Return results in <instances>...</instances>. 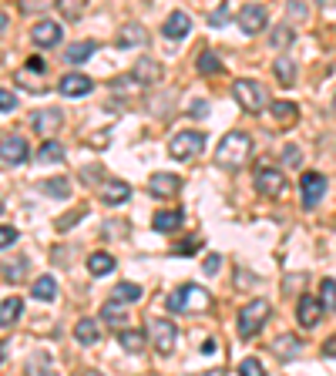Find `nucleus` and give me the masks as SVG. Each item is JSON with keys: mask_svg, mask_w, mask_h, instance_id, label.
Masks as SVG:
<instances>
[{"mask_svg": "<svg viewBox=\"0 0 336 376\" xmlns=\"http://www.w3.org/2000/svg\"><path fill=\"white\" fill-rule=\"evenodd\" d=\"M249 155H253V138L246 135V131H229L222 141H219V148H215V161L222 165V168H242L246 161H249Z\"/></svg>", "mask_w": 336, "mask_h": 376, "instance_id": "obj_1", "label": "nucleus"}, {"mask_svg": "<svg viewBox=\"0 0 336 376\" xmlns=\"http://www.w3.org/2000/svg\"><path fill=\"white\" fill-rule=\"evenodd\" d=\"M206 306H208V293L202 286H195V282H185L168 296V313H202Z\"/></svg>", "mask_w": 336, "mask_h": 376, "instance_id": "obj_2", "label": "nucleus"}, {"mask_svg": "<svg viewBox=\"0 0 336 376\" xmlns=\"http://www.w3.org/2000/svg\"><path fill=\"white\" fill-rule=\"evenodd\" d=\"M233 95L235 101L242 104V111H249V115H259L266 104H269V95H266V88L253 81V77H239L233 84Z\"/></svg>", "mask_w": 336, "mask_h": 376, "instance_id": "obj_3", "label": "nucleus"}, {"mask_svg": "<svg viewBox=\"0 0 336 376\" xmlns=\"http://www.w3.org/2000/svg\"><path fill=\"white\" fill-rule=\"evenodd\" d=\"M266 319H269V302L266 299L246 302V306L239 309V336H242V339L256 336L259 329L266 326Z\"/></svg>", "mask_w": 336, "mask_h": 376, "instance_id": "obj_4", "label": "nucleus"}, {"mask_svg": "<svg viewBox=\"0 0 336 376\" xmlns=\"http://www.w3.org/2000/svg\"><path fill=\"white\" fill-rule=\"evenodd\" d=\"M148 336H152V346H155L158 356H172L175 353V343H179V329L168 319H148Z\"/></svg>", "mask_w": 336, "mask_h": 376, "instance_id": "obj_5", "label": "nucleus"}, {"mask_svg": "<svg viewBox=\"0 0 336 376\" xmlns=\"http://www.w3.org/2000/svg\"><path fill=\"white\" fill-rule=\"evenodd\" d=\"M202 148H206V135H202V131H179V135L168 141V155H172L175 161H188V158H195Z\"/></svg>", "mask_w": 336, "mask_h": 376, "instance_id": "obj_6", "label": "nucleus"}, {"mask_svg": "<svg viewBox=\"0 0 336 376\" xmlns=\"http://www.w3.org/2000/svg\"><path fill=\"white\" fill-rule=\"evenodd\" d=\"M299 188H303V208H316L323 201V195H326L330 181H326V175H319V172H303Z\"/></svg>", "mask_w": 336, "mask_h": 376, "instance_id": "obj_7", "label": "nucleus"}, {"mask_svg": "<svg viewBox=\"0 0 336 376\" xmlns=\"http://www.w3.org/2000/svg\"><path fill=\"white\" fill-rule=\"evenodd\" d=\"M27 161V138L21 135H3L0 141V165L3 168H17Z\"/></svg>", "mask_w": 336, "mask_h": 376, "instance_id": "obj_8", "label": "nucleus"}, {"mask_svg": "<svg viewBox=\"0 0 336 376\" xmlns=\"http://www.w3.org/2000/svg\"><path fill=\"white\" fill-rule=\"evenodd\" d=\"M256 188L262 192V195H269V199H279L286 188H289V181H286V175L279 172V168H259L256 172Z\"/></svg>", "mask_w": 336, "mask_h": 376, "instance_id": "obj_9", "label": "nucleus"}, {"mask_svg": "<svg viewBox=\"0 0 336 376\" xmlns=\"http://www.w3.org/2000/svg\"><path fill=\"white\" fill-rule=\"evenodd\" d=\"M148 192L155 199H172V195L181 192V178L172 175V172H155V175L148 178Z\"/></svg>", "mask_w": 336, "mask_h": 376, "instance_id": "obj_10", "label": "nucleus"}, {"mask_svg": "<svg viewBox=\"0 0 336 376\" xmlns=\"http://www.w3.org/2000/svg\"><path fill=\"white\" fill-rule=\"evenodd\" d=\"M57 91H61L64 98H84V95L95 91V81L88 75H64L61 84H57Z\"/></svg>", "mask_w": 336, "mask_h": 376, "instance_id": "obj_11", "label": "nucleus"}, {"mask_svg": "<svg viewBox=\"0 0 336 376\" xmlns=\"http://www.w3.org/2000/svg\"><path fill=\"white\" fill-rule=\"evenodd\" d=\"M61 125H64V115H61L57 108H44V111H37V115L30 118V128H34L37 135H44V138L54 135ZM48 141H51V138H48Z\"/></svg>", "mask_w": 336, "mask_h": 376, "instance_id": "obj_12", "label": "nucleus"}, {"mask_svg": "<svg viewBox=\"0 0 336 376\" xmlns=\"http://www.w3.org/2000/svg\"><path fill=\"white\" fill-rule=\"evenodd\" d=\"M239 27L246 30V34H256L266 27V7H259V3H242V10H239Z\"/></svg>", "mask_w": 336, "mask_h": 376, "instance_id": "obj_13", "label": "nucleus"}, {"mask_svg": "<svg viewBox=\"0 0 336 376\" xmlns=\"http://www.w3.org/2000/svg\"><path fill=\"white\" fill-rule=\"evenodd\" d=\"M30 37H34L37 48H54V44H61V24L57 21H37Z\"/></svg>", "mask_w": 336, "mask_h": 376, "instance_id": "obj_14", "label": "nucleus"}, {"mask_svg": "<svg viewBox=\"0 0 336 376\" xmlns=\"http://www.w3.org/2000/svg\"><path fill=\"white\" fill-rule=\"evenodd\" d=\"M323 299H316V296H303L299 306H296V319H299V326H316L319 323V316H323Z\"/></svg>", "mask_w": 336, "mask_h": 376, "instance_id": "obj_15", "label": "nucleus"}, {"mask_svg": "<svg viewBox=\"0 0 336 376\" xmlns=\"http://www.w3.org/2000/svg\"><path fill=\"white\" fill-rule=\"evenodd\" d=\"M158 77H161V64H158L155 57H141V61L131 68V81H135V84H155Z\"/></svg>", "mask_w": 336, "mask_h": 376, "instance_id": "obj_16", "label": "nucleus"}, {"mask_svg": "<svg viewBox=\"0 0 336 376\" xmlns=\"http://www.w3.org/2000/svg\"><path fill=\"white\" fill-rule=\"evenodd\" d=\"M188 30H192V17H188L185 10H175V14L165 21V27H161V34H165L168 41H181Z\"/></svg>", "mask_w": 336, "mask_h": 376, "instance_id": "obj_17", "label": "nucleus"}, {"mask_svg": "<svg viewBox=\"0 0 336 376\" xmlns=\"http://www.w3.org/2000/svg\"><path fill=\"white\" fill-rule=\"evenodd\" d=\"M118 343H121V350L125 353H145L148 346V333L145 329H118Z\"/></svg>", "mask_w": 336, "mask_h": 376, "instance_id": "obj_18", "label": "nucleus"}, {"mask_svg": "<svg viewBox=\"0 0 336 376\" xmlns=\"http://www.w3.org/2000/svg\"><path fill=\"white\" fill-rule=\"evenodd\" d=\"M128 195H131L128 181H104L101 185V201L104 205H121V201H128Z\"/></svg>", "mask_w": 336, "mask_h": 376, "instance_id": "obj_19", "label": "nucleus"}, {"mask_svg": "<svg viewBox=\"0 0 336 376\" xmlns=\"http://www.w3.org/2000/svg\"><path fill=\"white\" fill-rule=\"evenodd\" d=\"M95 54H98V41H78V44H68L64 61H68V64H84V61L95 57Z\"/></svg>", "mask_w": 336, "mask_h": 376, "instance_id": "obj_20", "label": "nucleus"}, {"mask_svg": "<svg viewBox=\"0 0 336 376\" xmlns=\"http://www.w3.org/2000/svg\"><path fill=\"white\" fill-rule=\"evenodd\" d=\"M273 350H276L279 359H296V356L303 353V339H296L293 333H283V336L273 343Z\"/></svg>", "mask_w": 336, "mask_h": 376, "instance_id": "obj_21", "label": "nucleus"}, {"mask_svg": "<svg viewBox=\"0 0 336 376\" xmlns=\"http://www.w3.org/2000/svg\"><path fill=\"white\" fill-rule=\"evenodd\" d=\"M21 313H24V302L17 299V296H7V299L0 302V326H14L17 319H21Z\"/></svg>", "mask_w": 336, "mask_h": 376, "instance_id": "obj_22", "label": "nucleus"}, {"mask_svg": "<svg viewBox=\"0 0 336 376\" xmlns=\"http://www.w3.org/2000/svg\"><path fill=\"white\" fill-rule=\"evenodd\" d=\"M152 226H155L158 232H175V228L181 226V208H161V212H155Z\"/></svg>", "mask_w": 336, "mask_h": 376, "instance_id": "obj_23", "label": "nucleus"}, {"mask_svg": "<svg viewBox=\"0 0 336 376\" xmlns=\"http://www.w3.org/2000/svg\"><path fill=\"white\" fill-rule=\"evenodd\" d=\"M269 111H273V118H276L279 125H296V118H299V108H296L293 101H273Z\"/></svg>", "mask_w": 336, "mask_h": 376, "instance_id": "obj_24", "label": "nucleus"}, {"mask_svg": "<svg viewBox=\"0 0 336 376\" xmlns=\"http://www.w3.org/2000/svg\"><path fill=\"white\" fill-rule=\"evenodd\" d=\"M30 293H34V299H41V302H54V299H57V282H54L51 276H41V279H34Z\"/></svg>", "mask_w": 336, "mask_h": 376, "instance_id": "obj_25", "label": "nucleus"}, {"mask_svg": "<svg viewBox=\"0 0 336 376\" xmlns=\"http://www.w3.org/2000/svg\"><path fill=\"white\" fill-rule=\"evenodd\" d=\"M75 336H78V343H84V346H95V343L101 339V329H98V323H95V319H78Z\"/></svg>", "mask_w": 336, "mask_h": 376, "instance_id": "obj_26", "label": "nucleus"}, {"mask_svg": "<svg viewBox=\"0 0 336 376\" xmlns=\"http://www.w3.org/2000/svg\"><path fill=\"white\" fill-rule=\"evenodd\" d=\"M68 158V151H64V145L61 141H44L41 145V151H37V161H44V165H57V161H64Z\"/></svg>", "mask_w": 336, "mask_h": 376, "instance_id": "obj_27", "label": "nucleus"}, {"mask_svg": "<svg viewBox=\"0 0 336 376\" xmlns=\"http://www.w3.org/2000/svg\"><path fill=\"white\" fill-rule=\"evenodd\" d=\"M41 192H48L51 199H68V195H71V181H68L64 175L44 178V181H41Z\"/></svg>", "mask_w": 336, "mask_h": 376, "instance_id": "obj_28", "label": "nucleus"}, {"mask_svg": "<svg viewBox=\"0 0 336 376\" xmlns=\"http://www.w3.org/2000/svg\"><path fill=\"white\" fill-rule=\"evenodd\" d=\"M141 41H145V27L141 24H125L121 34H118V48H135Z\"/></svg>", "mask_w": 336, "mask_h": 376, "instance_id": "obj_29", "label": "nucleus"}, {"mask_svg": "<svg viewBox=\"0 0 336 376\" xmlns=\"http://www.w3.org/2000/svg\"><path fill=\"white\" fill-rule=\"evenodd\" d=\"M88 269H91L95 276H108V273H115V255H108V252H95V255L88 259Z\"/></svg>", "mask_w": 336, "mask_h": 376, "instance_id": "obj_30", "label": "nucleus"}, {"mask_svg": "<svg viewBox=\"0 0 336 376\" xmlns=\"http://www.w3.org/2000/svg\"><path fill=\"white\" fill-rule=\"evenodd\" d=\"M111 296H115V302H135V299H141V286H135V282H118Z\"/></svg>", "mask_w": 336, "mask_h": 376, "instance_id": "obj_31", "label": "nucleus"}, {"mask_svg": "<svg viewBox=\"0 0 336 376\" xmlns=\"http://www.w3.org/2000/svg\"><path fill=\"white\" fill-rule=\"evenodd\" d=\"M195 68H199V75H219V71H222V61H219L212 50H202L199 61H195Z\"/></svg>", "mask_w": 336, "mask_h": 376, "instance_id": "obj_32", "label": "nucleus"}, {"mask_svg": "<svg viewBox=\"0 0 336 376\" xmlns=\"http://www.w3.org/2000/svg\"><path fill=\"white\" fill-rule=\"evenodd\" d=\"M273 71H276V77H279L283 84H293V81H296V64H293V61H289L286 54H283V57H276Z\"/></svg>", "mask_w": 336, "mask_h": 376, "instance_id": "obj_33", "label": "nucleus"}, {"mask_svg": "<svg viewBox=\"0 0 336 376\" xmlns=\"http://www.w3.org/2000/svg\"><path fill=\"white\" fill-rule=\"evenodd\" d=\"M24 269H27V259H14V262H3V282H21L24 279Z\"/></svg>", "mask_w": 336, "mask_h": 376, "instance_id": "obj_34", "label": "nucleus"}, {"mask_svg": "<svg viewBox=\"0 0 336 376\" xmlns=\"http://www.w3.org/2000/svg\"><path fill=\"white\" fill-rule=\"evenodd\" d=\"M101 323H115V326H121L125 323V309H121V302H104L101 309Z\"/></svg>", "mask_w": 336, "mask_h": 376, "instance_id": "obj_35", "label": "nucleus"}, {"mask_svg": "<svg viewBox=\"0 0 336 376\" xmlns=\"http://www.w3.org/2000/svg\"><path fill=\"white\" fill-rule=\"evenodd\" d=\"M319 299H323V306L330 313H336V279H323L319 282Z\"/></svg>", "mask_w": 336, "mask_h": 376, "instance_id": "obj_36", "label": "nucleus"}, {"mask_svg": "<svg viewBox=\"0 0 336 376\" xmlns=\"http://www.w3.org/2000/svg\"><path fill=\"white\" fill-rule=\"evenodd\" d=\"M239 376H266V366L259 363L256 356H249V359L239 363Z\"/></svg>", "mask_w": 336, "mask_h": 376, "instance_id": "obj_37", "label": "nucleus"}, {"mask_svg": "<svg viewBox=\"0 0 336 376\" xmlns=\"http://www.w3.org/2000/svg\"><path fill=\"white\" fill-rule=\"evenodd\" d=\"M14 242H17V228L3 226L0 228V249H14Z\"/></svg>", "mask_w": 336, "mask_h": 376, "instance_id": "obj_38", "label": "nucleus"}, {"mask_svg": "<svg viewBox=\"0 0 336 376\" xmlns=\"http://www.w3.org/2000/svg\"><path fill=\"white\" fill-rule=\"evenodd\" d=\"M293 41V30L289 27H276V34H273V48H286Z\"/></svg>", "mask_w": 336, "mask_h": 376, "instance_id": "obj_39", "label": "nucleus"}, {"mask_svg": "<svg viewBox=\"0 0 336 376\" xmlns=\"http://www.w3.org/2000/svg\"><path fill=\"white\" fill-rule=\"evenodd\" d=\"M14 108H17V98H14V95L3 88V91H0V111H3V115H10Z\"/></svg>", "mask_w": 336, "mask_h": 376, "instance_id": "obj_40", "label": "nucleus"}, {"mask_svg": "<svg viewBox=\"0 0 336 376\" xmlns=\"http://www.w3.org/2000/svg\"><path fill=\"white\" fill-rule=\"evenodd\" d=\"M219 266H222V255H219V252L206 255V273H208V276H215V273H219Z\"/></svg>", "mask_w": 336, "mask_h": 376, "instance_id": "obj_41", "label": "nucleus"}, {"mask_svg": "<svg viewBox=\"0 0 336 376\" xmlns=\"http://www.w3.org/2000/svg\"><path fill=\"white\" fill-rule=\"evenodd\" d=\"M188 115H192V118H206V115H208V101H195Z\"/></svg>", "mask_w": 336, "mask_h": 376, "instance_id": "obj_42", "label": "nucleus"}, {"mask_svg": "<svg viewBox=\"0 0 336 376\" xmlns=\"http://www.w3.org/2000/svg\"><path fill=\"white\" fill-rule=\"evenodd\" d=\"M323 356H326V359H336V336H330V339L323 343Z\"/></svg>", "mask_w": 336, "mask_h": 376, "instance_id": "obj_43", "label": "nucleus"}, {"mask_svg": "<svg viewBox=\"0 0 336 376\" xmlns=\"http://www.w3.org/2000/svg\"><path fill=\"white\" fill-rule=\"evenodd\" d=\"M24 71H34V75H44V61H41V57H30Z\"/></svg>", "mask_w": 336, "mask_h": 376, "instance_id": "obj_44", "label": "nucleus"}, {"mask_svg": "<svg viewBox=\"0 0 336 376\" xmlns=\"http://www.w3.org/2000/svg\"><path fill=\"white\" fill-rule=\"evenodd\" d=\"M81 178H84V181H98V178H101V168H84Z\"/></svg>", "mask_w": 336, "mask_h": 376, "instance_id": "obj_45", "label": "nucleus"}, {"mask_svg": "<svg viewBox=\"0 0 336 376\" xmlns=\"http://www.w3.org/2000/svg\"><path fill=\"white\" fill-rule=\"evenodd\" d=\"M195 246H199L195 239H188V242H181V246H179V255H192V252H195Z\"/></svg>", "mask_w": 336, "mask_h": 376, "instance_id": "obj_46", "label": "nucleus"}, {"mask_svg": "<svg viewBox=\"0 0 336 376\" xmlns=\"http://www.w3.org/2000/svg\"><path fill=\"white\" fill-rule=\"evenodd\" d=\"M283 155H286V161H289V165H296V161H299V151L293 148V145H286Z\"/></svg>", "mask_w": 336, "mask_h": 376, "instance_id": "obj_47", "label": "nucleus"}, {"mask_svg": "<svg viewBox=\"0 0 336 376\" xmlns=\"http://www.w3.org/2000/svg\"><path fill=\"white\" fill-rule=\"evenodd\" d=\"M222 21H226V7H222V10H215V14H212V24H222Z\"/></svg>", "mask_w": 336, "mask_h": 376, "instance_id": "obj_48", "label": "nucleus"}, {"mask_svg": "<svg viewBox=\"0 0 336 376\" xmlns=\"http://www.w3.org/2000/svg\"><path fill=\"white\" fill-rule=\"evenodd\" d=\"M202 376H226L222 370H208V373H202Z\"/></svg>", "mask_w": 336, "mask_h": 376, "instance_id": "obj_49", "label": "nucleus"}, {"mask_svg": "<svg viewBox=\"0 0 336 376\" xmlns=\"http://www.w3.org/2000/svg\"><path fill=\"white\" fill-rule=\"evenodd\" d=\"M84 376H101V373H84Z\"/></svg>", "mask_w": 336, "mask_h": 376, "instance_id": "obj_50", "label": "nucleus"}, {"mask_svg": "<svg viewBox=\"0 0 336 376\" xmlns=\"http://www.w3.org/2000/svg\"><path fill=\"white\" fill-rule=\"evenodd\" d=\"M333 108H336V95H333Z\"/></svg>", "mask_w": 336, "mask_h": 376, "instance_id": "obj_51", "label": "nucleus"}]
</instances>
